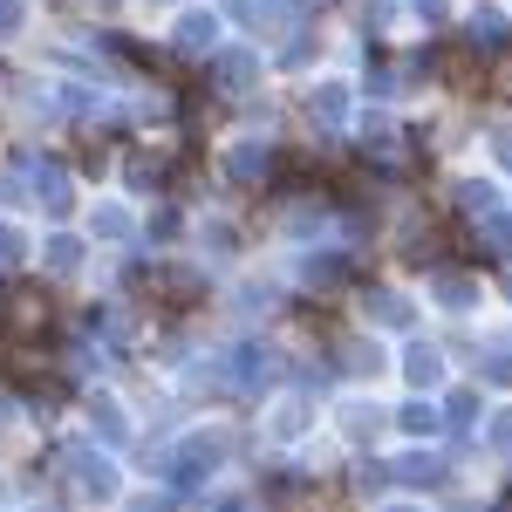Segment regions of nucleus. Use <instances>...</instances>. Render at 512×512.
<instances>
[{"instance_id": "obj_1", "label": "nucleus", "mask_w": 512, "mask_h": 512, "mask_svg": "<svg viewBox=\"0 0 512 512\" xmlns=\"http://www.w3.org/2000/svg\"><path fill=\"white\" fill-rule=\"evenodd\" d=\"M7 321H14V328H48V301H41V294H14Z\"/></svg>"}]
</instances>
